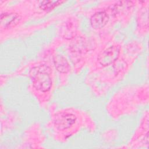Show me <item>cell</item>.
<instances>
[{"label": "cell", "mask_w": 149, "mask_h": 149, "mask_svg": "<svg viewBox=\"0 0 149 149\" xmlns=\"http://www.w3.org/2000/svg\"><path fill=\"white\" fill-rule=\"evenodd\" d=\"M30 76L34 87L42 92L48 91L52 86V79L49 68L45 65L35 66L30 71Z\"/></svg>", "instance_id": "cell-1"}, {"label": "cell", "mask_w": 149, "mask_h": 149, "mask_svg": "<svg viewBox=\"0 0 149 149\" xmlns=\"http://www.w3.org/2000/svg\"><path fill=\"white\" fill-rule=\"evenodd\" d=\"M120 54V48L116 45L109 47L102 52L98 58V61L101 65L107 66L115 62Z\"/></svg>", "instance_id": "cell-2"}, {"label": "cell", "mask_w": 149, "mask_h": 149, "mask_svg": "<svg viewBox=\"0 0 149 149\" xmlns=\"http://www.w3.org/2000/svg\"><path fill=\"white\" fill-rule=\"evenodd\" d=\"M74 115L68 112H61L58 113L54 120L55 126L59 130H65L71 127L76 121Z\"/></svg>", "instance_id": "cell-3"}, {"label": "cell", "mask_w": 149, "mask_h": 149, "mask_svg": "<svg viewBox=\"0 0 149 149\" xmlns=\"http://www.w3.org/2000/svg\"><path fill=\"white\" fill-rule=\"evenodd\" d=\"M109 16L105 11H100L94 13L90 19V23L94 29L103 27L108 22Z\"/></svg>", "instance_id": "cell-4"}, {"label": "cell", "mask_w": 149, "mask_h": 149, "mask_svg": "<svg viewBox=\"0 0 149 149\" xmlns=\"http://www.w3.org/2000/svg\"><path fill=\"white\" fill-rule=\"evenodd\" d=\"M20 20L19 16L14 13H4L1 15V26L7 29L15 26Z\"/></svg>", "instance_id": "cell-5"}, {"label": "cell", "mask_w": 149, "mask_h": 149, "mask_svg": "<svg viewBox=\"0 0 149 149\" xmlns=\"http://www.w3.org/2000/svg\"><path fill=\"white\" fill-rule=\"evenodd\" d=\"M56 68L61 72H66L69 70V66L67 60L61 55H57L54 59Z\"/></svg>", "instance_id": "cell-6"}, {"label": "cell", "mask_w": 149, "mask_h": 149, "mask_svg": "<svg viewBox=\"0 0 149 149\" xmlns=\"http://www.w3.org/2000/svg\"><path fill=\"white\" fill-rule=\"evenodd\" d=\"M61 1H41L40 4V7L41 9L44 10H48L54 9L55 7L62 3Z\"/></svg>", "instance_id": "cell-7"}]
</instances>
